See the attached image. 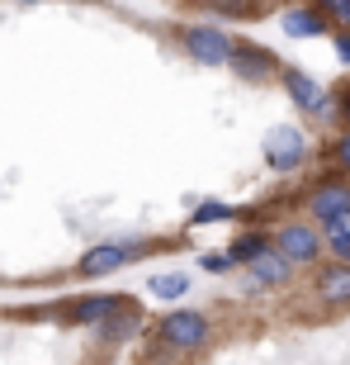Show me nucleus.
Masks as SVG:
<instances>
[{
  "label": "nucleus",
  "instance_id": "f257e3e1",
  "mask_svg": "<svg viewBox=\"0 0 350 365\" xmlns=\"http://www.w3.org/2000/svg\"><path fill=\"white\" fill-rule=\"evenodd\" d=\"M185 48L199 57V62H232V57H237V48H232V38L223 29H189Z\"/></svg>",
  "mask_w": 350,
  "mask_h": 365
},
{
  "label": "nucleus",
  "instance_id": "f03ea898",
  "mask_svg": "<svg viewBox=\"0 0 350 365\" xmlns=\"http://www.w3.org/2000/svg\"><path fill=\"white\" fill-rule=\"evenodd\" d=\"M265 157H270V166H280V171L298 166L303 162V133H298V128H270Z\"/></svg>",
  "mask_w": 350,
  "mask_h": 365
},
{
  "label": "nucleus",
  "instance_id": "7ed1b4c3",
  "mask_svg": "<svg viewBox=\"0 0 350 365\" xmlns=\"http://www.w3.org/2000/svg\"><path fill=\"white\" fill-rule=\"evenodd\" d=\"M203 332H208V323H203L199 313H171L161 323V337L171 341V346H199Z\"/></svg>",
  "mask_w": 350,
  "mask_h": 365
},
{
  "label": "nucleus",
  "instance_id": "20e7f679",
  "mask_svg": "<svg viewBox=\"0 0 350 365\" xmlns=\"http://www.w3.org/2000/svg\"><path fill=\"white\" fill-rule=\"evenodd\" d=\"M280 252L289 261H312L317 257V232H312L308 223H289V228L280 232Z\"/></svg>",
  "mask_w": 350,
  "mask_h": 365
},
{
  "label": "nucleus",
  "instance_id": "39448f33",
  "mask_svg": "<svg viewBox=\"0 0 350 365\" xmlns=\"http://www.w3.org/2000/svg\"><path fill=\"white\" fill-rule=\"evenodd\" d=\"M312 214L322 218V223L350 214V185H322L317 195H312Z\"/></svg>",
  "mask_w": 350,
  "mask_h": 365
},
{
  "label": "nucleus",
  "instance_id": "423d86ee",
  "mask_svg": "<svg viewBox=\"0 0 350 365\" xmlns=\"http://www.w3.org/2000/svg\"><path fill=\"white\" fill-rule=\"evenodd\" d=\"M128 261V247H95L90 257L81 261V275H109Z\"/></svg>",
  "mask_w": 350,
  "mask_h": 365
},
{
  "label": "nucleus",
  "instance_id": "0eeeda50",
  "mask_svg": "<svg viewBox=\"0 0 350 365\" xmlns=\"http://www.w3.org/2000/svg\"><path fill=\"white\" fill-rule=\"evenodd\" d=\"M322 299L332 304H350V266H332L322 275Z\"/></svg>",
  "mask_w": 350,
  "mask_h": 365
},
{
  "label": "nucleus",
  "instance_id": "6e6552de",
  "mask_svg": "<svg viewBox=\"0 0 350 365\" xmlns=\"http://www.w3.org/2000/svg\"><path fill=\"white\" fill-rule=\"evenodd\" d=\"M284 81H289V95H294L298 105H312V109H322V91L303 76V71H284Z\"/></svg>",
  "mask_w": 350,
  "mask_h": 365
},
{
  "label": "nucleus",
  "instance_id": "1a4fd4ad",
  "mask_svg": "<svg viewBox=\"0 0 350 365\" xmlns=\"http://www.w3.org/2000/svg\"><path fill=\"white\" fill-rule=\"evenodd\" d=\"M185 289H189L185 275H152V294L157 299H180Z\"/></svg>",
  "mask_w": 350,
  "mask_h": 365
},
{
  "label": "nucleus",
  "instance_id": "9d476101",
  "mask_svg": "<svg viewBox=\"0 0 350 365\" xmlns=\"http://www.w3.org/2000/svg\"><path fill=\"white\" fill-rule=\"evenodd\" d=\"M284 29H289L294 38L312 34V29H317V10H289V14H284Z\"/></svg>",
  "mask_w": 350,
  "mask_h": 365
},
{
  "label": "nucleus",
  "instance_id": "9b49d317",
  "mask_svg": "<svg viewBox=\"0 0 350 365\" xmlns=\"http://www.w3.org/2000/svg\"><path fill=\"white\" fill-rule=\"evenodd\" d=\"M284 271H289V266H284L280 257H270V252H265V257H256V280L280 284V280H284Z\"/></svg>",
  "mask_w": 350,
  "mask_h": 365
},
{
  "label": "nucleus",
  "instance_id": "f8f14e48",
  "mask_svg": "<svg viewBox=\"0 0 350 365\" xmlns=\"http://www.w3.org/2000/svg\"><path fill=\"white\" fill-rule=\"evenodd\" d=\"M114 309H119V299H90V304L76 309V318H81V323H95V318H105V313H114Z\"/></svg>",
  "mask_w": 350,
  "mask_h": 365
},
{
  "label": "nucleus",
  "instance_id": "ddd939ff",
  "mask_svg": "<svg viewBox=\"0 0 350 365\" xmlns=\"http://www.w3.org/2000/svg\"><path fill=\"white\" fill-rule=\"evenodd\" d=\"M246 257H265V242H260V237H242V242H232L228 261H246Z\"/></svg>",
  "mask_w": 350,
  "mask_h": 365
},
{
  "label": "nucleus",
  "instance_id": "4468645a",
  "mask_svg": "<svg viewBox=\"0 0 350 365\" xmlns=\"http://www.w3.org/2000/svg\"><path fill=\"white\" fill-rule=\"evenodd\" d=\"M327 237H332V242H341V237H350V214L332 218V223H327Z\"/></svg>",
  "mask_w": 350,
  "mask_h": 365
},
{
  "label": "nucleus",
  "instance_id": "2eb2a0df",
  "mask_svg": "<svg viewBox=\"0 0 350 365\" xmlns=\"http://www.w3.org/2000/svg\"><path fill=\"white\" fill-rule=\"evenodd\" d=\"M336 247V257H341V266H350V237H341V242H332Z\"/></svg>",
  "mask_w": 350,
  "mask_h": 365
},
{
  "label": "nucleus",
  "instance_id": "dca6fc26",
  "mask_svg": "<svg viewBox=\"0 0 350 365\" xmlns=\"http://www.w3.org/2000/svg\"><path fill=\"white\" fill-rule=\"evenodd\" d=\"M336 157H341V162L350 166V133H346V138H341V143H336Z\"/></svg>",
  "mask_w": 350,
  "mask_h": 365
},
{
  "label": "nucleus",
  "instance_id": "f3484780",
  "mask_svg": "<svg viewBox=\"0 0 350 365\" xmlns=\"http://www.w3.org/2000/svg\"><path fill=\"white\" fill-rule=\"evenodd\" d=\"M327 10L336 14V19H346V24H350V5H327Z\"/></svg>",
  "mask_w": 350,
  "mask_h": 365
},
{
  "label": "nucleus",
  "instance_id": "a211bd4d",
  "mask_svg": "<svg viewBox=\"0 0 350 365\" xmlns=\"http://www.w3.org/2000/svg\"><path fill=\"white\" fill-rule=\"evenodd\" d=\"M346 114H350V105H346Z\"/></svg>",
  "mask_w": 350,
  "mask_h": 365
}]
</instances>
